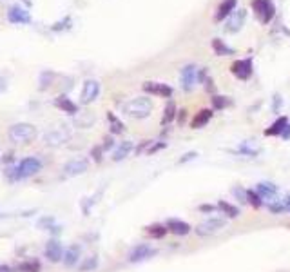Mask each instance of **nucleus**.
Here are the masks:
<instances>
[{
  "label": "nucleus",
  "instance_id": "nucleus-1",
  "mask_svg": "<svg viewBox=\"0 0 290 272\" xmlns=\"http://www.w3.org/2000/svg\"><path fill=\"white\" fill-rule=\"evenodd\" d=\"M38 136V131L33 124H25V122H20V124H13L11 127L8 129V138L11 144H29L33 142Z\"/></svg>",
  "mask_w": 290,
  "mask_h": 272
},
{
  "label": "nucleus",
  "instance_id": "nucleus-2",
  "mask_svg": "<svg viewBox=\"0 0 290 272\" xmlns=\"http://www.w3.org/2000/svg\"><path fill=\"white\" fill-rule=\"evenodd\" d=\"M124 113L129 118H136V120L147 118V116L153 113V102H151V98H147V96H138V98L129 100V102L125 103Z\"/></svg>",
  "mask_w": 290,
  "mask_h": 272
},
{
  "label": "nucleus",
  "instance_id": "nucleus-3",
  "mask_svg": "<svg viewBox=\"0 0 290 272\" xmlns=\"http://www.w3.org/2000/svg\"><path fill=\"white\" fill-rule=\"evenodd\" d=\"M69 140H71V129L64 127V125L49 129L44 134V144L49 145V147H60V145L67 144Z\"/></svg>",
  "mask_w": 290,
  "mask_h": 272
},
{
  "label": "nucleus",
  "instance_id": "nucleus-4",
  "mask_svg": "<svg viewBox=\"0 0 290 272\" xmlns=\"http://www.w3.org/2000/svg\"><path fill=\"white\" fill-rule=\"evenodd\" d=\"M42 171V161L35 156L24 158L20 164L17 165V178H31Z\"/></svg>",
  "mask_w": 290,
  "mask_h": 272
},
{
  "label": "nucleus",
  "instance_id": "nucleus-5",
  "mask_svg": "<svg viewBox=\"0 0 290 272\" xmlns=\"http://www.w3.org/2000/svg\"><path fill=\"white\" fill-rule=\"evenodd\" d=\"M252 9L256 13L259 20L263 24H269L270 20L274 18V13H276V8H274L272 0H252Z\"/></svg>",
  "mask_w": 290,
  "mask_h": 272
},
{
  "label": "nucleus",
  "instance_id": "nucleus-6",
  "mask_svg": "<svg viewBox=\"0 0 290 272\" xmlns=\"http://www.w3.org/2000/svg\"><path fill=\"white\" fill-rule=\"evenodd\" d=\"M225 227V220L221 218H209L205 222H201L198 227L194 229V232L198 236H212L216 234L218 231H221Z\"/></svg>",
  "mask_w": 290,
  "mask_h": 272
},
{
  "label": "nucleus",
  "instance_id": "nucleus-7",
  "mask_svg": "<svg viewBox=\"0 0 290 272\" xmlns=\"http://www.w3.org/2000/svg\"><path fill=\"white\" fill-rule=\"evenodd\" d=\"M87 169H89V160L78 156V158L69 160L64 165V174H66V176H80V174H83Z\"/></svg>",
  "mask_w": 290,
  "mask_h": 272
},
{
  "label": "nucleus",
  "instance_id": "nucleus-8",
  "mask_svg": "<svg viewBox=\"0 0 290 272\" xmlns=\"http://www.w3.org/2000/svg\"><path fill=\"white\" fill-rule=\"evenodd\" d=\"M230 73L240 80H249L252 76V60L250 58H243V60H236L230 66Z\"/></svg>",
  "mask_w": 290,
  "mask_h": 272
},
{
  "label": "nucleus",
  "instance_id": "nucleus-9",
  "mask_svg": "<svg viewBox=\"0 0 290 272\" xmlns=\"http://www.w3.org/2000/svg\"><path fill=\"white\" fill-rule=\"evenodd\" d=\"M180 78H182V87L183 91H192L198 82V67L194 64H189L182 69V74H180Z\"/></svg>",
  "mask_w": 290,
  "mask_h": 272
},
{
  "label": "nucleus",
  "instance_id": "nucleus-10",
  "mask_svg": "<svg viewBox=\"0 0 290 272\" xmlns=\"http://www.w3.org/2000/svg\"><path fill=\"white\" fill-rule=\"evenodd\" d=\"M100 95V82L98 80H85L82 87V93H80V100L82 103H91L98 98Z\"/></svg>",
  "mask_w": 290,
  "mask_h": 272
},
{
  "label": "nucleus",
  "instance_id": "nucleus-11",
  "mask_svg": "<svg viewBox=\"0 0 290 272\" xmlns=\"http://www.w3.org/2000/svg\"><path fill=\"white\" fill-rule=\"evenodd\" d=\"M143 91L145 93H149V95L162 96V98H169V96H172V87L167 86V84H162V82H145Z\"/></svg>",
  "mask_w": 290,
  "mask_h": 272
},
{
  "label": "nucleus",
  "instance_id": "nucleus-12",
  "mask_svg": "<svg viewBox=\"0 0 290 272\" xmlns=\"http://www.w3.org/2000/svg\"><path fill=\"white\" fill-rule=\"evenodd\" d=\"M44 254H46V258L51 261V263H56V261L64 260V254H66V252H64L60 241L51 239V241H47L46 249H44Z\"/></svg>",
  "mask_w": 290,
  "mask_h": 272
},
{
  "label": "nucleus",
  "instance_id": "nucleus-13",
  "mask_svg": "<svg viewBox=\"0 0 290 272\" xmlns=\"http://www.w3.org/2000/svg\"><path fill=\"white\" fill-rule=\"evenodd\" d=\"M245 20H247V11L245 9H236L227 20V31L228 33H238L243 28Z\"/></svg>",
  "mask_w": 290,
  "mask_h": 272
},
{
  "label": "nucleus",
  "instance_id": "nucleus-14",
  "mask_svg": "<svg viewBox=\"0 0 290 272\" xmlns=\"http://www.w3.org/2000/svg\"><path fill=\"white\" fill-rule=\"evenodd\" d=\"M8 20L11 24H29L31 22V15L20 6H11L8 11Z\"/></svg>",
  "mask_w": 290,
  "mask_h": 272
},
{
  "label": "nucleus",
  "instance_id": "nucleus-15",
  "mask_svg": "<svg viewBox=\"0 0 290 272\" xmlns=\"http://www.w3.org/2000/svg\"><path fill=\"white\" fill-rule=\"evenodd\" d=\"M236 4H238V0H223V2L218 6V9H216L214 20L216 22H221L223 18L230 17L232 13L236 11Z\"/></svg>",
  "mask_w": 290,
  "mask_h": 272
},
{
  "label": "nucleus",
  "instance_id": "nucleus-16",
  "mask_svg": "<svg viewBox=\"0 0 290 272\" xmlns=\"http://www.w3.org/2000/svg\"><path fill=\"white\" fill-rule=\"evenodd\" d=\"M154 254V249H151L149 245H145V243H141V245H136V247L133 249V251L129 252V261H143V260H147V258H151V256Z\"/></svg>",
  "mask_w": 290,
  "mask_h": 272
},
{
  "label": "nucleus",
  "instance_id": "nucleus-17",
  "mask_svg": "<svg viewBox=\"0 0 290 272\" xmlns=\"http://www.w3.org/2000/svg\"><path fill=\"white\" fill-rule=\"evenodd\" d=\"M167 229H169V232H172V234H178V236H185L191 232V225L187 222H183V220H169V222L165 223Z\"/></svg>",
  "mask_w": 290,
  "mask_h": 272
},
{
  "label": "nucleus",
  "instance_id": "nucleus-18",
  "mask_svg": "<svg viewBox=\"0 0 290 272\" xmlns=\"http://www.w3.org/2000/svg\"><path fill=\"white\" fill-rule=\"evenodd\" d=\"M211 118H212V111H211V109H201V111H198V113H196L194 118H192V122H191L192 129L205 127V125L211 122Z\"/></svg>",
  "mask_w": 290,
  "mask_h": 272
},
{
  "label": "nucleus",
  "instance_id": "nucleus-19",
  "mask_svg": "<svg viewBox=\"0 0 290 272\" xmlns=\"http://www.w3.org/2000/svg\"><path fill=\"white\" fill-rule=\"evenodd\" d=\"M257 194L263 200H270L278 194V187L270 183V181H261V183H257Z\"/></svg>",
  "mask_w": 290,
  "mask_h": 272
},
{
  "label": "nucleus",
  "instance_id": "nucleus-20",
  "mask_svg": "<svg viewBox=\"0 0 290 272\" xmlns=\"http://www.w3.org/2000/svg\"><path fill=\"white\" fill-rule=\"evenodd\" d=\"M131 151H133V142H122L118 147L114 149V153H112V160L114 161H120V160H125V158L131 154Z\"/></svg>",
  "mask_w": 290,
  "mask_h": 272
},
{
  "label": "nucleus",
  "instance_id": "nucleus-21",
  "mask_svg": "<svg viewBox=\"0 0 290 272\" xmlns=\"http://www.w3.org/2000/svg\"><path fill=\"white\" fill-rule=\"evenodd\" d=\"M286 125H288V118H286V116H281V118H278L269 129H267L265 134L267 136H281L283 131L286 129Z\"/></svg>",
  "mask_w": 290,
  "mask_h": 272
},
{
  "label": "nucleus",
  "instance_id": "nucleus-22",
  "mask_svg": "<svg viewBox=\"0 0 290 272\" xmlns=\"http://www.w3.org/2000/svg\"><path fill=\"white\" fill-rule=\"evenodd\" d=\"M218 209L221 210V214L228 216V218H238L240 216V209L236 205H230L228 202H223V200L218 202Z\"/></svg>",
  "mask_w": 290,
  "mask_h": 272
},
{
  "label": "nucleus",
  "instance_id": "nucleus-23",
  "mask_svg": "<svg viewBox=\"0 0 290 272\" xmlns=\"http://www.w3.org/2000/svg\"><path fill=\"white\" fill-rule=\"evenodd\" d=\"M212 49H214L216 55H223V57H227V55H232L234 51H232V47H228L227 44H225L223 40H220V38H214L212 40Z\"/></svg>",
  "mask_w": 290,
  "mask_h": 272
},
{
  "label": "nucleus",
  "instance_id": "nucleus-24",
  "mask_svg": "<svg viewBox=\"0 0 290 272\" xmlns=\"http://www.w3.org/2000/svg\"><path fill=\"white\" fill-rule=\"evenodd\" d=\"M145 232L151 236V238H163V236L169 232V229H167V225H151V227H145Z\"/></svg>",
  "mask_w": 290,
  "mask_h": 272
},
{
  "label": "nucleus",
  "instance_id": "nucleus-25",
  "mask_svg": "<svg viewBox=\"0 0 290 272\" xmlns=\"http://www.w3.org/2000/svg\"><path fill=\"white\" fill-rule=\"evenodd\" d=\"M78 258H80V249L78 247H71L69 251L64 254V263H66L67 267H73V265H76Z\"/></svg>",
  "mask_w": 290,
  "mask_h": 272
},
{
  "label": "nucleus",
  "instance_id": "nucleus-26",
  "mask_svg": "<svg viewBox=\"0 0 290 272\" xmlns=\"http://www.w3.org/2000/svg\"><path fill=\"white\" fill-rule=\"evenodd\" d=\"M176 105H174L172 102H169L167 103V107H165V111H163V116H162V125L163 127H167V125L170 124L174 120V116H176Z\"/></svg>",
  "mask_w": 290,
  "mask_h": 272
},
{
  "label": "nucleus",
  "instance_id": "nucleus-27",
  "mask_svg": "<svg viewBox=\"0 0 290 272\" xmlns=\"http://www.w3.org/2000/svg\"><path fill=\"white\" fill-rule=\"evenodd\" d=\"M56 105L62 109V111L69 113V115H75V113H76V105L71 102L69 98H66V96H60V98L56 100Z\"/></svg>",
  "mask_w": 290,
  "mask_h": 272
},
{
  "label": "nucleus",
  "instance_id": "nucleus-28",
  "mask_svg": "<svg viewBox=\"0 0 290 272\" xmlns=\"http://www.w3.org/2000/svg\"><path fill=\"white\" fill-rule=\"evenodd\" d=\"M247 202L252 207H256V209H259V207L263 205V198H261L256 191H247Z\"/></svg>",
  "mask_w": 290,
  "mask_h": 272
},
{
  "label": "nucleus",
  "instance_id": "nucleus-29",
  "mask_svg": "<svg viewBox=\"0 0 290 272\" xmlns=\"http://www.w3.org/2000/svg\"><path fill=\"white\" fill-rule=\"evenodd\" d=\"M212 103H214L216 109H225L230 105V100H228L227 96H214V98H212Z\"/></svg>",
  "mask_w": 290,
  "mask_h": 272
},
{
  "label": "nucleus",
  "instance_id": "nucleus-30",
  "mask_svg": "<svg viewBox=\"0 0 290 272\" xmlns=\"http://www.w3.org/2000/svg\"><path fill=\"white\" fill-rule=\"evenodd\" d=\"M18 270L20 272H40V265L37 263V261H25V263H22L20 267H18Z\"/></svg>",
  "mask_w": 290,
  "mask_h": 272
},
{
  "label": "nucleus",
  "instance_id": "nucleus-31",
  "mask_svg": "<svg viewBox=\"0 0 290 272\" xmlns=\"http://www.w3.org/2000/svg\"><path fill=\"white\" fill-rule=\"evenodd\" d=\"M240 153L247 154V156H257V154H259V147H252V145L249 144H243L240 147Z\"/></svg>",
  "mask_w": 290,
  "mask_h": 272
},
{
  "label": "nucleus",
  "instance_id": "nucleus-32",
  "mask_svg": "<svg viewBox=\"0 0 290 272\" xmlns=\"http://www.w3.org/2000/svg\"><path fill=\"white\" fill-rule=\"evenodd\" d=\"M96 265H98V258H96V256H91V258H89V260H85V263L80 267V270H82V272L93 270V268H96Z\"/></svg>",
  "mask_w": 290,
  "mask_h": 272
},
{
  "label": "nucleus",
  "instance_id": "nucleus-33",
  "mask_svg": "<svg viewBox=\"0 0 290 272\" xmlns=\"http://www.w3.org/2000/svg\"><path fill=\"white\" fill-rule=\"evenodd\" d=\"M269 210L272 214H281L283 210H286V207H285V203L276 202V203H269Z\"/></svg>",
  "mask_w": 290,
  "mask_h": 272
},
{
  "label": "nucleus",
  "instance_id": "nucleus-34",
  "mask_svg": "<svg viewBox=\"0 0 290 272\" xmlns=\"http://www.w3.org/2000/svg\"><path fill=\"white\" fill-rule=\"evenodd\" d=\"M109 122H111V125H112V132H122L124 131V125H122V122H118V120L114 118V115H111L109 113Z\"/></svg>",
  "mask_w": 290,
  "mask_h": 272
},
{
  "label": "nucleus",
  "instance_id": "nucleus-35",
  "mask_svg": "<svg viewBox=\"0 0 290 272\" xmlns=\"http://www.w3.org/2000/svg\"><path fill=\"white\" fill-rule=\"evenodd\" d=\"M281 105H283L281 95H276V96H274V105H272V111H274V113H278L279 109H281Z\"/></svg>",
  "mask_w": 290,
  "mask_h": 272
},
{
  "label": "nucleus",
  "instance_id": "nucleus-36",
  "mask_svg": "<svg viewBox=\"0 0 290 272\" xmlns=\"http://www.w3.org/2000/svg\"><path fill=\"white\" fill-rule=\"evenodd\" d=\"M232 193L236 194L238 198H240V202H247V191L240 189V187H236V189H232Z\"/></svg>",
  "mask_w": 290,
  "mask_h": 272
},
{
  "label": "nucleus",
  "instance_id": "nucleus-37",
  "mask_svg": "<svg viewBox=\"0 0 290 272\" xmlns=\"http://www.w3.org/2000/svg\"><path fill=\"white\" fill-rule=\"evenodd\" d=\"M196 156H198V153H187V154H183V158H180L178 164H185V161H189V160H194Z\"/></svg>",
  "mask_w": 290,
  "mask_h": 272
},
{
  "label": "nucleus",
  "instance_id": "nucleus-38",
  "mask_svg": "<svg viewBox=\"0 0 290 272\" xmlns=\"http://www.w3.org/2000/svg\"><path fill=\"white\" fill-rule=\"evenodd\" d=\"M199 210H201V212H212L214 207L212 205H199Z\"/></svg>",
  "mask_w": 290,
  "mask_h": 272
},
{
  "label": "nucleus",
  "instance_id": "nucleus-39",
  "mask_svg": "<svg viewBox=\"0 0 290 272\" xmlns=\"http://www.w3.org/2000/svg\"><path fill=\"white\" fill-rule=\"evenodd\" d=\"M281 138H285V140H288V138H290V124L286 125V129H285V131H283Z\"/></svg>",
  "mask_w": 290,
  "mask_h": 272
},
{
  "label": "nucleus",
  "instance_id": "nucleus-40",
  "mask_svg": "<svg viewBox=\"0 0 290 272\" xmlns=\"http://www.w3.org/2000/svg\"><path fill=\"white\" fill-rule=\"evenodd\" d=\"M285 207H286V210H288V212H290V194L285 198Z\"/></svg>",
  "mask_w": 290,
  "mask_h": 272
},
{
  "label": "nucleus",
  "instance_id": "nucleus-41",
  "mask_svg": "<svg viewBox=\"0 0 290 272\" xmlns=\"http://www.w3.org/2000/svg\"><path fill=\"white\" fill-rule=\"evenodd\" d=\"M0 272H11V268L6 267V265H0Z\"/></svg>",
  "mask_w": 290,
  "mask_h": 272
},
{
  "label": "nucleus",
  "instance_id": "nucleus-42",
  "mask_svg": "<svg viewBox=\"0 0 290 272\" xmlns=\"http://www.w3.org/2000/svg\"><path fill=\"white\" fill-rule=\"evenodd\" d=\"M4 87H6V82L2 78H0V93H2V91H4Z\"/></svg>",
  "mask_w": 290,
  "mask_h": 272
}]
</instances>
